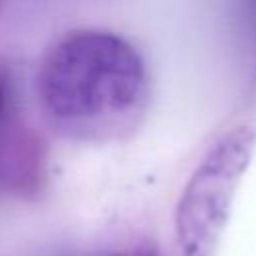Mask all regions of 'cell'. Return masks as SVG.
<instances>
[{"mask_svg": "<svg viewBox=\"0 0 256 256\" xmlns=\"http://www.w3.org/2000/svg\"><path fill=\"white\" fill-rule=\"evenodd\" d=\"M36 88L44 112L66 134L88 142L128 138L150 104V76L138 50L98 28L58 38L40 62Z\"/></svg>", "mask_w": 256, "mask_h": 256, "instance_id": "cell-1", "label": "cell"}, {"mask_svg": "<svg viewBox=\"0 0 256 256\" xmlns=\"http://www.w3.org/2000/svg\"><path fill=\"white\" fill-rule=\"evenodd\" d=\"M250 140L222 138L190 180L178 206V236L186 256H212L226 210L244 170Z\"/></svg>", "mask_w": 256, "mask_h": 256, "instance_id": "cell-2", "label": "cell"}, {"mask_svg": "<svg viewBox=\"0 0 256 256\" xmlns=\"http://www.w3.org/2000/svg\"><path fill=\"white\" fill-rule=\"evenodd\" d=\"M8 106H10V80L8 74L0 68V120L6 116Z\"/></svg>", "mask_w": 256, "mask_h": 256, "instance_id": "cell-3", "label": "cell"}, {"mask_svg": "<svg viewBox=\"0 0 256 256\" xmlns=\"http://www.w3.org/2000/svg\"><path fill=\"white\" fill-rule=\"evenodd\" d=\"M112 256H158V254L148 252V250H130V252H118V254H112Z\"/></svg>", "mask_w": 256, "mask_h": 256, "instance_id": "cell-4", "label": "cell"}]
</instances>
